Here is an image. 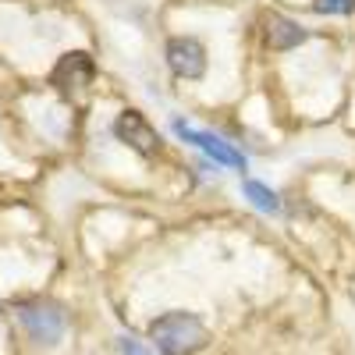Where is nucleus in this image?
I'll list each match as a JSON object with an SVG mask.
<instances>
[{"label":"nucleus","instance_id":"f257e3e1","mask_svg":"<svg viewBox=\"0 0 355 355\" xmlns=\"http://www.w3.org/2000/svg\"><path fill=\"white\" fill-rule=\"evenodd\" d=\"M150 338L164 355H192L206 345V327L192 313H164L150 323Z\"/></svg>","mask_w":355,"mask_h":355},{"label":"nucleus","instance_id":"f03ea898","mask_svg":"<svg viewBox=\"0 0 355 355\" xmlns=\"http://www.w3.org/2000/svg\"><path fill=\"white\" fill-rule=\"evenodd\" d=\"M93 75H96L93 57L82 53V50H75V53H64L61 61H57V68H53L50 78H53V85L61 89L68 100H78L85 89H89V82H93Z\"/></svg>","mask_w":355,"mask_h":355},{"label":"nucleus","instance_id":"7ed1b4c3","mask_svg":"<svg viewBox=\"0 0 355 355\" xmlns=\"http://www.w3.org/2000/svg\"><path fill=\"white\" fill-rule=\"evenodd\" d=\"M174 132L182 135L185 142H192L196 150H202L206 157H214L217 164H224V167H234V171H245V157L234 150V146H227L220 135H214V132H202V128H192L189 121H174Z\"/></svg>","mask_w":355,"mask_h":355},{"label":"nucleus","instance_id":"20e7f679","mask_svg":"<svg viewBox=\"0 0 355 355\" xmlns=\"http://www.w3.org/2000/svg\"><path fill=\"white\" fill-rule=\"evenodd\" d=\"M167 64H171V71L178 78H202V71H206V50H202L199 40H189V36L171 40L167 43Z\"/></svg>","mask_w":355,"mask_h":355},{"label":"nucleus","instance_id":"39448f33","mask_svg":"<svg viewBox=\"0 0 355 355\" xmlns=\"http://www.w3.org/2000/svg\"><path fill=\"white\" fill-rule=\"evenodd\" d=\"M114 135L121 139L125 146H132L135 153H157V132L150 128V121L139 110H121L114 121Z\"/></svg>","mask_w":355,"mask_h":355},{"label":"nucleus","instance_id":"423d86ee","mask_svg":"<svg viewBox=\"0 0 355 355\" xmlns=\"http://www.w3.org/2000/svg\"><path fill=\"white\" fill-rule=\"evenodd\" d=\"M18 316H21V323H25V331L33 334L36 341H43V345H53L57 338L64 334V316L57 313L53 306H43V302L21 306Z\"/></svg>","mask_w":355,"mask_h":355},{"label":"nucleus","instance_id":"0eeeda50","mask_svg":"<svg viewBox=\"0 0 355 355\" xmlns=\"http://www.w3.org/2000/svg\"><path fill=\"white\" fill-rule=\"evenodd\" d=\"M270 28H266V43H270L274 50H291V46H299L306 43V28L299 21H291V18H270L266 21Z\"/></svg>","mask_w":355,"mask_h":355},{"label":"nucleus","instance_id":"6e6552de","mask_svg":"<svg viewBox=\"0 0 355 355\" xmlns=\"http://www.w3.org/2000/svg\"><path fill=\"white\" fill-rule=\"evenodd\" d=\"M245 196L252 199L256 210H263V214H277V196L266 189V185H259V182H245Z\"/></svg>","mask_w":355,"mask_h":355},{"label":"nucleus","instance_id":"1a4fd4ad","mask_svg":"<svg viewBox=\"0 0 355 355\" xmlns=\"http://www.w3.org/2000/svg\"><path fill=\"white\" fill-rule=\"evenodd\" d=\"M313 8L320 15H352L355 11V0H313Z\"/></svg>","mask_w":355,"mask_h":355},{"label":"nucleus","instance_id":"9d476101","mask_svg":"<svg viewBox=\"0 0 355 355\" xmlns=\"http://www.w3.org/2000/svg\"><path fill=\"white\" fill-rule=\"evenodd\" d=\"M121 352H125V355H150V352H146L139 341H132V338H121Z\"/></svg>","mask_w":355,"mask_h":355}]
</instances>
